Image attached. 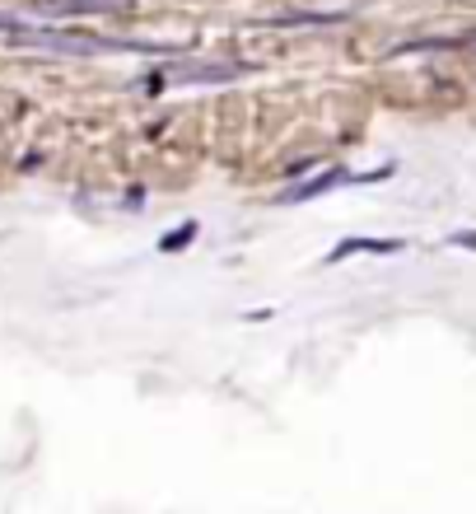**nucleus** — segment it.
Here are the masks:
<instances>
[{"label": "nucleus", "instance_id": "nucleus-4", "mask_svg": "<svg viewBox=\"0 0 476 514\" xmlns=\"http://www.w3.org/2000/svg\"><path fill=\"white\" fill-rule=\"evenodd\" d=\"M350 253H402V243L397 239H346L341 249L332 253V262H341Z\"/></svg>", "mask_w": 476, "mask_h": 514}, {"label": "nucleus", "instance_id": "nucleus-2", "mask_svg": "<svg viewBox=\"0 0 476 514\" xmlns=\"http://www.w3.org/2000/svg\"><path fill=\"white\" fill-rule=\"evenodd\" d=\"M131 0H38V14H108V10H127Z\"/></svg>", "mask_w": 476, "mask_h": 514}, {"label": "nucleus", "instance_id": "nucleus-6", "mask_svg": "<svg viewBox=\"0 0 476 514\" xmlns=\"http://www.w3.org/2000/svg\"><path fill=\"white\" fill-rule=\"evenodd\" d=\"M271 24H341V14H276Z\"/></svg>", "mask_w": 476, "mask_h": 514}, {"label": "nucleus", "instance_id": "nucleus-1", "mask_svg": "<svg viewBox=\"0 0 476 514\" xmlns=\"http://www.w3.org/2000/svg\"><path fill=\"white\" fill-rule=\"evenodd\" d=\"M234 75H243V66H234V61H182V66H173L178 85H220Z\"/></svg>", "mask_w": 476, "mask_h": 514}, {"label": "nucleus", "instance_id": "nucleus-5", "mask_svg": "<svg viewBox=\"0 0 476 514\" xmlns=\"http://www.w3.org/2000/svg\"><path fill=\"white\" fill-rule=\"evenodd\" d=\"M192 239H196V224L188 220V224H182V230H178V234H163V239H159V249H163V253H178V249H188Z\"/></svg>", "mask_w": 476, "mask_h": 514}, {"label": "nucleus", "instance_id": "nucleus-3", "mask_svg": "<svg viewBox=\"0 0 476 514\" xmlns=\"http://www.w3.org/2000/svg\"><path fill=\"white\" fill-rule=\"evenodd\" d=\"M337 182H350L341 169H327V173H318V178H308V182H299V188H289L280 201L289 206V201H313V197H322V192H332Z\"/></svg>", "mask_w": 476, "mask_h": 514}]
</instances>
